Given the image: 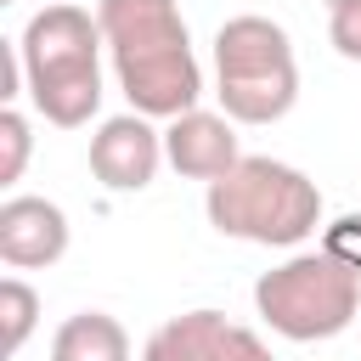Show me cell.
Instances as JSON below:
<instances>
[{
	"label": "cell",
	"instance_id": "cell-1",
	"mask_svg": "<svg viewBox=\"0 0 361 361\" xmlns=\"http://www.w3.org/2000/svg\"><path fill=\"white\" fill-rule=\"evenodd\" d=\"M96 23L113 56V79L141 118H180L203 96V68L175 0H96Z\"/></svg>",
	"mask_w": 361,
	"mask_h": 361
},
{
	"label": "cell",
	"instance_id": "cell-2",
	"mask_svg": "<svg viewBox=\"0 0 361 361\" xmlns=\"http://www.w3.org/2000/svg\"><path fill=\"white\" fill-rule=\"evenodd\" d=\"M102 23L85 6H45L23 23L17 56H23V90L34 113L56 130H79L102 107Z\"/></svg>",
	"mask_w": 361,
	"mask_h": 361
},
{
	"label": "cell",
	"instance_id": "cell-3",
	"mask_svg": "<svg viewBox=\"0 0 361 361\" xmlns=\"http://www.w3.org/2000/svg\"><path fill=\"white\" fill-rule=\"evenodd\" d=\"M203 214L220 237L259 248H299L322 226V186L282 158H243L203 192Z\"/></svg>",
	"mask_w": 361,
	"mask_h": 361
},
{
	"label": "cell",
	"instance_id": "cell-4",
	"mask_svg": "<svg viewBox=\"0 0 361 361\" xmlns=\"http://www.w3.org/2000/svg\"><path fill=\"white\" fill-rule=\"evenodd\" d=\"M214 96L231 124H276L299 102V62L282 23L243 11L214 28Z\"/></svg>",
	"mask_w": 361,
	"mask_h": 361
},
{
	"label": "cell",
	"instance_id": "cell-5",
	"mask_svg": "<svg viewBox=\"0 0 361 361\" xmlns=\"http://www.w3.org/2000/svg\"><path fill=\"white\" fill-rule=\"evenodd\" d=\"M254 310L265 316L271 333L293 338V344H316V338H338L355 316H361V276H350L333 254L310 248V254H288L276 271H265L254 282Z\"/></svg>",
	"mask_w": 361,
	"mask_h": 361
},
{
	"label": "cell",
	"instance_id": "cell-6",
	"mask_svg": "<svg viewBox=\"0 0 361 361\" xmlns=\"http://www.w3.org/2000/svg\"><path fill=\"white\" fill-rule=\"evenodd\" d=\"M141 361H276V355L254 327H237L220 310H186L169 316L141 344Z\"/></svg>",
	"mask_w": 361,
	"mask_h": 361
},
{
	"label": "cell",
	"instance_id": "cell-7",
	"mask_svg": "<svg viewBox=\"0 0 361 361\" xmlns=\"http://www.w3.org/2000/svg\"><path fill=\"white\" fill-rule=\"evenodd\" d=\"M164 158V130H152V118L141 113H113L96 124L90 135V175L107 192H147Z\"/></svg>",
	"mask_w": 361,
	"mask_h": 361
},
{
	"label": "cell",
	"instance_id": "cell-8",
	"mask_svg": "<svg viewBox=\"0 0 361 361\" xmlns=\"http://www.w3.org/2000/svg\"><path fill=\"white\" fill-rule=\"evenodd\" d=\"M164 158L175 175L186 180H203L214 186L220 175H231L243 164V147H237V124L226 113H209V107H192L180 118L164 124Z\"/></svg>",
	"mask_w": 361,
	"mask_h": 361
},
{
	"label": "cell",
	"instance_id": "cell-9",
	"mask_svg": "<svg viewBox=\"0 0 361 361\" xmlns=\"http://www.w3.org/2000/svg\"><path fill=\"white\" fill-rule=\"evenodd\" d=\"M68 254V214L51 197L11 192L0 203V259L11 271H45Z\"/></svg>",
	"mask_w": 361,
	"mask_h": 361
},
{
	"label": "cell",
	"instance_id": "cell-10",
	"mask_svg": "<svg viewBox=\"0 0 361 361\" xmlns=\"http://www.w3.org/2000/svg\"><path fill=\"white\" fill-rule=\"evenodd\" d=\"M51 361H130V333L107 310H79L51 333Z\"/></svg>",
	"mask_w": 361,
	"mask_h": 361
},
{
	"label": "cell",
	"instance_id": "cell-11",
	"mask_svg": "<svg viewBox=\"0 0 361 361\" xmlns=\"http://www.w3.org/2000/svg\"><path fill=\"white\" fill-rule=\"evenodd\" d=\"M34 322H39V293H34L23 276H6V282H0V327H6V355H17V350L28 344Z\"/></svg>",
	"mask_w": 361,
	"mask_h": 361
},
{
	"label": "cell",
	"instance_id": "cell-12",
	"mask_svg": "<svg viewBox=\"0 0 361 361\" xmlns=\"http://www.w3.org/2000/svg\"><path fill=\"white\" fill-rule=\"evenodd\" d=\"M0 147H6V158H0V186H17L23 169H28V152H34V130H28V118H23L17 107H0Z\"/></svg>",
	"mask_w": 361,
	"mask_h": 361
},
{
	"label": "cell",
	"instance_id": "cell-13",
	"mask_svg": "<svg viewBox=\"0 0 361 361\" xmlns=\"http://www.w3.org/2000/svg\"><path fill=\"white\" fill-rule=\"evenodd\" d=\"M322 254H333L350 276H361V209L338 214V220L322 231Z\"/></svg>",
	"mask_w": 361,
	"mask_h": 361
},
{
	"label": "cell",
	"instance_id": "cell-14",
	"mask_svg": "<svg viewBox=\"0 0 361 361\" xmlns=\"http://www.w3.org/2000/svg\"><path fill=\"white\" fill-rule=\"evenodd\" d=\"M327 39L344 62H361V0H344L327 11Z\"/></svg>",
	"mask_w": 361,
	"mask_h": 361
},
{
	"label": "cell",
	"instance_id": "cell-15",
	"mask_svg": "<svg viewBox=\"0 0 361 361\" xmlns=\"http://www.w3.org/2000/svg\"><path fill=\"white\" fill-rule=\"evenodd\" d=\"M322 6H327V11H333V6H344V0H322Z\"/></svg>",
	"mask_w": 361,
	"mask_h": 361
},
{
	"label": "cell",
	"instance_id": "cell-16",
	"mask_svg": "<svg viewBox=\"0 0 361 361\" xmlns=\"http://www.w3.org/2000/svg\"><path fill=\"white\" fill-rule=\"evenodd\" d=\"M0 6H11V0H0Z\"/></svg>",
	"mask_w": 361,
	"mask_h": 361
}]
</instances>
